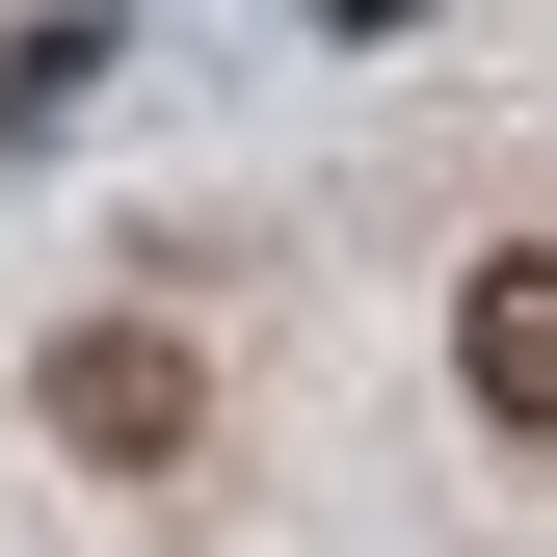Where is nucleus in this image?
<instances>
[{"instance_id":"2","label":"nucleus","mask_w":557,"mask_h":557,"mask_svg":"<svg viewBox=\"0 0 557 557\" xmlns=\"http://www.w3.org/2000/svg\"><path fill=\"white\" fill-rule=\"evenodd\" d=\"M451 398H478L505 451H557V239H505V265L451 293Z\"/></svg>"},{"instance_id":"1","label":"nucleus","mask_w":557,"mask_h":557,"mask_svg":"<svg viewBox=\"0 0 557 557\" xmlns=\"http://www.w3.org/2000/svg\"><path fill=\"white\" fill-rule=\"evenodd\" d=\"M53 451L81 478H186L213 451V345L186 319H53Z\"/></svg>"}]
</instances>
